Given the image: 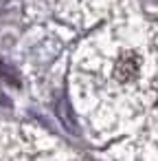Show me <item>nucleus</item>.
<instances>
[{
	"label": "nucleus",
	"mask_w": 158,
	"mask_h": 161,
	"mask_svg": "<svg viewBox=\"0 0 158 161\" xmlns=\"http://www.w3.org/2000/svg\"><path fill=\"white\" fill-rule=\"evenodd\" d=\"M136 73H138V60H136V55H123L119 60V64H116V77L121 82H127Z\"/></svg>",
	"instance_id": "obj_1"
}]
</instances>
